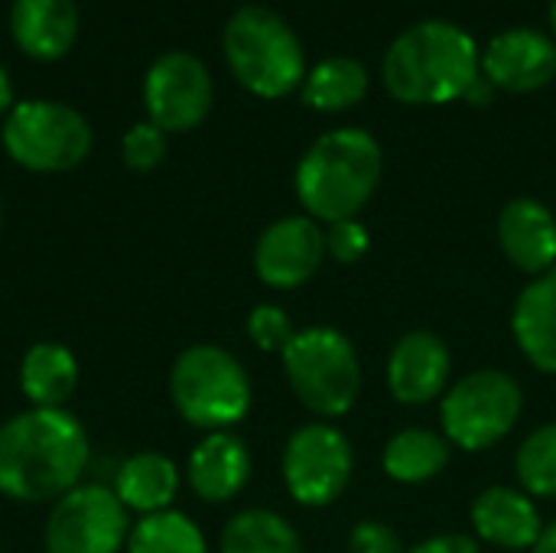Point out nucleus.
<instances>
[{"mask_svg": "<svg viewBox=\"0 0 556 553\" xmlns=\"http://www.w3.org/2000/svg\"><path fill=\"white\" fill-rule=\"evenodd\" d=\"M472 525L482 541L505 548V551H525L534 548L541 538V515L531 505L525 492L495 486L482 492L472 505Z\"/></svg>", "mask_w": 556, "mask_h": 553, "instance_id": "nucleus-18", "label": "nucleus"}, {"mask_svg": "<svg viewBox=\"0 0 556 553\" xmlns=\"http://www.w3.org/2000/svg\"><path fill=\"white\" fill-rule=\"evenodd\" d=\"M251 476V456L244 443L228 433H208L189 456V486L199 499L218 505L235 499Z\"/></svg>", "mask_w": 556, "mask_h": 553, "instance_id": "nucleus-17", "label": "nucleus"}, {"mask_svg": "<svg viewBox=\"0 0 556 553\" xmlns=\"http://www.w3.org/2000/svg\"><path fill=\"white\" fill-rule=\"evenodd\" d=\"M326 254V235L319 231L316 218L290 215L274 222L254 248V271L267 287H300L306 284Z\"/></svg>", "mask_w": 556, "mask_h": 553, "instance_id": "nucleus-12", "label": "nucleus"}, {"mask_svg": "<svg viewBox=\"0 0 556 553\" xmlns=\"http://www.w3.org/2000/svg\"><path fill=\"white\" fill-rule=\"evenodd\" d=\"M381 179V147L368 130L339 127L323 134L296 166V196L313 218H355Z\"/></svg>", "mask_w": 556, "mask_h": 553, "instance_id": "nucleus-3", "label": "nucleus"}, {"mask_svg": "<svg viewBox=\"0 0 556 553\" xmlns=\"http://www.w3.org/2000/svg\"><path fill=\"white\" fill-rule=\"evenodd\" d=\"M349 553H404V548H401V538L388 525L362 521L349 538Z\"/></svg>", "mask_w": 556, "mask_h": 553, "instance_id": "nucleus-30", "label": "nucleus"}, {"mask_svg": "<svg viewBox=\"0 0 556 553\" xmlns=\"http://www.w3.org/2000/svg\"><path fill=\"white\" fill-rule=\"evenodd\" d=\"M176 489H179V473L173 460H166L163 453L130 456L114 479V495L121 499V505L140 515L166 512L176 499Z\"/></svg>", "mask_w": 556, "mask_h": 553, "instance_id": "nucleus-21", "label": "nucleus"}, {"mask_svg": "<svg viewBox=\"0 0 556 553\" xmlns=\"http://www.w3.org/2000/svg\"><path fill=\"white\" fill-rule=\"evenodd\" d=\"M498 241L508 261L525 274H547L556 267V218L534 199H515L498 215Z\"/></svg>", "mask_w": 556, "mask_h": 553, "instance_id": "nucleus-15", "label": "nucleus"}, {"mask_svg": "<svg viewBox=\"0 0 556 553\" xmlns=\"http://www.w3.org/2000/svg\"><path fill=\"white\" fill-rule=\"evenodd\" d=\"M225 59L257 98L290 95L306 72L296 33L267 7H241L225 26Z\"/></svg>", "mask_w": 556, "mask_h": 553, "instance_id": "nucleus-4", "label": "nucleus"}, {"mask_svg": "<svg viewBox=\"0 0 556 553\" xmlns=\"http://www.w3.org/2000/svg\"><path fill=\"white\" fill-rule=\"evenodd\" d=\"M127 508L104 486H75L46 521V553H121L127 544Z\"/></svg>", "mask_w": 556, "mask_h": 553, "instance_id": "nucleus-9", "label": "nucleus"}, {"mask_svg": "<svg viewBox=\"0 0 556 553\" xmlns=\"http://www.w3.org/2000/svg\"><path fill=\"white\" fill-rule=\"evenodd\" d=\"M127 553H208L205 538L192 518L182 512H156L143 515L130 535H127Z\"/></svg>", "mask_w": 556, "mask_h": 553, "instance_id": "nucleus-25", "label": "nucleus"}, {"mask_svg": "<svg viewBox=\"0 0 556 553\" xmlns=\"http://www.w3.org/2000/svg\"><path fill=\"white\" fill-rule=\"evenodd\" d=\"M10 104H13V85H10V75H7V68L0 65V114H3Z\"/></svg>", "mask_w": 556, "mask_h": 553, "instance_id": "nucleus-33", "label": "nucleus"}, {"mask_svg": "<svg viewBox=\"0 0 556 553\" xmlns=\"http://www.w3.org/2000/svg\"><path fill=\"white\" fill-rule=\"evenodd\" d=\"M0 222H3V212H0Z\"/></svg>", "mask_w": 556, "mask_h": 553, "instance_id": "nucleus-36", "label": "nucleus"}, {"mask_svg": "<svg viewBox=\"0 0 556 553\" xmlns=\"http://www.w3.org/2000/svg\"><path fill=\"white\" fill-rule=\"evenodd\" d=\"M450 463V440L433 430H401L384 447V473L394 482H427Z\"/></svg>", "mask_w": 556, "mask_h": 553, "instance_id": "nucleus-22", "label": "nucleus"}, {"mask_svg": "<svg viewBox=\"0 0 556 553\" xmlns=\"http://www.w3.org/2000/svg\"><path fill=\"white\" fill-rule=\"evenodd\" d=\"M479 68V49L466 29L427 20L391 42L381 75L384 88L404 104H446L466 95Z\"/></svg>", "mask_w": 556, "mask_h": 553, "instance_id": "nucleus-2", "label": "nucleus"}, {"mask_svg": "<svg viewBox=\"0 0 556 553\" xmlns=\"http://www.w3.org/2000/svg\"><path fill=\"white\" fill-rule=\"evenodd\" d=\"M20 388L33 407H65L78 388V362L62 342H36L20 365Z\"/></svg>", "mask_w": 556, "mask_h": 553, "instance_id": "nucleus-20", "label": "nucleus"}, {"mask_svg": "<svg viewBox=\"0 0 556 553\" xmlns=\"http://www.w3.org/2000/svg\"><path fill=\"white\" fill-rule=\"evenodd\" d=\"M515 339L538 372H556V267L531 280L511 316Z\"/></svg>", "mask_w": 556, "mask_h": 553, "instance_id": "nucleus-19", "label": "nucleus"}, {"mask_svg": "<svg viewBox=\"0 0 556 553\" xmlns=\"http://www.w3.org/2000/svg\"><path fill=\"white\" fill-rule=\"evenodd\" d=\"M551 20H554V29H556V0H554V7H551Z\"/></svg>", "mask_w": 556, "mask_h": 553, "instance_id": "nucleus-35", "label": "nucleus"}, {"mask_svg": "<svg viewBox=\"0 0 556 553\" xmlns=\"http://www.w3.org/2000/svg\"><path fill=\"white\" fill-rule=\"evenodd\" d=\"M121 156L130 169L137 173H150L163 163L166 156V130H160L153 121H140L134 124L124 140H121Z\"/></svg>", "mask_w": 556, "mask_h": 553, "instance_id": "nucleus-27", "label": "nucleus"}, {"mask_svg": "<svg viewBox=\"0 0 556 553\" xmlns=\"http://www.w3.org/2000/svg\"><path fill=\"white\" fill-rule=\"evenodd\" d=\"M3 150L33 173L75 169L91 150V124L62 101H20L3 121Z\"/></svg>", "mask_w": 556, "mask_h": 553, "instance_id": "nucleus-7", "label": "nucleus"}, {"mask_svg": "<svg viewBox=\"0 0 556 553\" xmlns=\"http://www.w3.org/2000/svg\"><path fill=\"white\" fill-rule=\"evenodd\" d=\"M88 433L65 407H29L0 427V492L13 502H59L88 469Z\"/></svg>", "mask_w": 556, "mask_h": 553, "instance_id": "nucleus-1", "label": "nucleus"}, {"mask_svg": "<svg viewBox=\"0 0 556 553\" xmlns=\"http://www.w3.org/2000/svg\"><path fill=\"white\" fill-rule=\"evenodd\" d=\"M248 336H251L264 352H283L296 332H293V326H290V316H287L280 306L264 303V306H257V310L248 316Z\"/></svg>", "mask_w": 556, "mask_h": 553, "instance_id": "nucleus-28", "label": "nucleus"}, {"mask_svg": "<svg viewBox=\"0 0 556 553\" xmlns=\"http://www.w3.org/2000/svg\"><path fill=\"white\" fill-rule=\"evenodd\" d=\"M482 75L515 95L538 91L556 78V42L538 29L498 33L482 52Z\"/></svg>", "mask_w": 556, "mask_h": 553, "instance_id": "nucleus-13", "label": "nucleus"}, {"mask_svg": "<svg viewBox=\"0 0 556 553\" xmlns=\"http://www.w3.org/2000/svg\"><path fill=\"white\" fill-rule=\"evenodd\" d=\"M450 349L433 332H407L388 362V385L401 404H427L446 391Z\"/></svg>", "mask_w": 556, "mask_h": 553, "instance_id": "nucleus-14", "label": "nucleus"}, {"mask_svg": "<svg viewBox=\"0 0 556 553\" xmlns=\"http://www.w3.org/2000/svg\"><path fill=\"white\" fill-rule=\"evenodd\" d=\"M176 411L202 430H228L251 407V381L241 362L218 345L186 349L169 372Z\"/></svg>", "mask_w": 556, "mask_h": 553, "instance_id": "nucleus-5", "label": "nucleus"}, {"mask_svg": "<svg viewBox=\"0 0 556 553\" xmlns=\"http://www.w3.org/2000/svg\"><path fill=\"white\" fill-rule=\"evenodd\" d=\"M143 104L160 130H192L212 108V75L192 52H163L143 75Z\"/></svg>", "mask_w": 556, "mask_h": 553, "instance_id": "nucleus-11", "label": "nucleus"}, {"mask_svg": "<svg viewBox=\"0 0 556 553\" xmlns=\"http://www.w3.org/2000/svg\"><path fill=\"white\" fill-rule=\"evenodd\" d=\"M534 553H556V525L541 531V538L534 544Z\"/></svg>", "mask_w": 556, "mask_h": 553, "instance_id": "nucleus-34", "label": "nucleus"}, {"mask_svg": "<svg viewBox=\"0 0 556 553\" xmlns=\"http://www.w3.org/2000/svg\"><path fill=\"white\" fill-rule=\"evenodd\" d=\"M10 29L16 46L29 59H59L72 49L78 36V3L75 0H13Z\"/></svg>", "mask_w": 556, "mask_h": 553, "instance_id": "nucleus-16", "label": "nucleus"}, {"mask_svg": "<svg viewBox=\"0 0 556 553\" xmlns=\"http://www.w3.org/2000/svg\"><path fill=\"white\" fill-rule=\"evenodd\" d=\"M352 476L349 440L329 424L300 427L283 450V479L300 505L319 508L342 495Z\"/></svg>", "mask_w": 556, "mask_h": 553, "instance_id": "nucleus-10", "label": "nucleus"}, {"mask_svg": "<svg viewBox=\"0 0 556 553\" xmlns=\"http://www.w3.org/2000/svg\"><path fill=\"white\" fill-rule=\"evenodd\" d=\"M404 553H479V544L466 535H440Z\"/></svg>", "mask_w": 556, "mask_h": 553, "instance_id": "nucleus-31", "label": "nucleus"}, {"mask_svg": "<svg viewBox=\"0 0 556 553\" xmlns=\"http://www.w3.org/2000/svg\"><path fill=\"white\" fill-rule=\"evenodd\" d=\"M463 98H466L469 104H476V108H485V104H492V98H495V85L479 72V75H476V81L466 88V95H463Z\"/></svg>", "mask_w": 556, "mask_h": 553, "instance_id": "nucleus-32", "label": "nucleus"}, {"mask_svg": "<svg viewBox=\"0 0 556 553\" xmlns=\"http://www.w3.org/2000/svg\"><path fill=\"white\" fill-rule=\"evenodd\" d=\"M290 388L319 417L345 414L362 388V368L352 342L326 326L303 329L280 352Z\"/></svg>", "mask_w": 556, "mask_h": 553, "instance_id": "nucleus-6", "label": "nucleus"}, {"mask_svg": "<svg viewBox=\"0 0 556 553\" xmlns=\"http://www.w3.org/2000/svg\"><path fill=\"white\" fill-rule=\"evenodd\" d=\"M368 91V72L358 59L336 55L319 62L303 81V101L316 111H345L355 108Z\"/></svg>", "mask_w": 556, "mask_h": 553, "instance_id": "nucleus-23", "label": "nucleus"}, {"mask_svg": "<svg viewBox=\"0 0 556 553\" xmlns=\"http://www.w3.org/2000/svg\"><path fill=\"white\" fill-rule=\"evenodd\" d=\"M521 417V388L505 372H476L456 381L443 398L446 440L476 453L495 447Z\"/></svg>", "mask_w": 556, "mask_h": 553, "instance_id": "nucleus-8", "label": "nucleus"}, {"mask_svg": "<svg viewBox=\"0 0 556 553\" xmlns=\"http://www.w3.org/2000/svg\"><path fill=\"white\" fill-rule=\"evenodd\" d=\"M222 553H300V538L280 515L251 508L222 531Z\"/></svg>", "mask_w": 556, "mask_h": 553, "instance_id": "nucleus-24", "label": "nucleus"}, {"mask_svg": "<svg viewBox=\"0 0 556 553\" xmlns=\"http://www.w3.org/2000/svg\"><path fill=\"white\" fill-rule=\"evenodd\" d=\"M326 251L339 261V264H355L365 257L368 251V231L362 222L355 218H342V222H332L329 231H326Z\"/></svg>", "mask_w": 556, "mask_h": 553, "instance_id": "nucleus-29", "label": "nucleus"}, {"mask_svg": "<svg viewBox=\"0 0 556 553\" xmlns=\"http://www.w3.org/2000/svg\"><path fill=\"white\" fill-rule=\"evenodd\" d=\"M518 479L531 495H556V424L538 427L518 450Z\"/></svg>", "mask_w": 556, "mask_h": 553, "instance_id": "nucleus-26", "label": "nucleus"}]
</instances>
